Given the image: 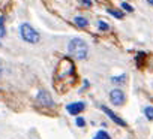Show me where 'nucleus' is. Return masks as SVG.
<instances>
[{
    "mask_svg": "<svg viewBox=\"0 0 153 139\" xmlns=\"http://www.w3.org/2000/svg\"><path fill=\"white\" fill-rule=\"evenodd\" d=\"M0 46H2V43H0Z\"/></svg>",
    "mask_w": 153,
    "mask_h": 139,
    "instance_id": "nucleus-19",
    "label": "nucleus"
},
{
    "mask_svg": "<svg viewBox=\"0 0 153 139\" xmlns=\"http://www.w3.org/2000/svg\"><path fill=\"white\" fill-rule=\"evenodd\" d=\"M113 84H123L126 81V75H120V76H113L111 78Z\"/></svg>",
    "mask_w": 153,
    "mask_h": 139,
    "instance_id": "nucleus-9",
    "label": "nucleus"
},
{
    "mask_svg": "<svg viewBox=\"0 0 153 139\" xmlns=\"http://www.w3.org/2000/svg\"><path fill=\"white\" fill-rule=\"evenodd\" d=\"M81 5H84V6H92V2H81Z\"/></svg>",
    "mask_w": 153,
    "mask_h": 139,
    "instance_id": "nucleus-16",
    "label": "nucleus"
},
{
    "mask_svg": "<svg viewBox=\"0 0 153 139\" xmlns=\"http://www.w3.org/2000/svg\"><path fill=\"white\" fill-rule=\"evenodd\" d=\"M101 109H102V111H104V112H105V114H107V115H108V117H110V118H111V120L116 123V124H119V126H123V127L126 126V121H123V120H122L119 115H116V114H114L113 111H110L107 106H101Z\"/></svg>",
    "mask_w": 153,
    "mask_h": 139,
    "instance_id": "nucleus-6",
    "label": "nucleus"
},
{
    "mask_svg": "<svg viewBox=\"0 0 153 139\" xmlns=\"http://www.w3.org/2000/svg\"><path fill=\"white\" fill-rule=\"evenodd\" d=\"M110 100L114 105H123L125 103V94L122 90H113L110 93Z\"/></svg>",
    "mask_w": 153,
    "mask_h": 139,
    "instance_id": "nucleus-3",
    "label": "nucleus"
},
{
    "mask_svg": "<svg viewBox=\"0 0 153 139\" xmlns=\"http://www.w3.org/2000/svg\"><path fill=\"white\" fill-rule=\"evenodd\" d=\"M74 21H75V24L78 26V27H86V26H87V20L83 18V17H76Z\"/></svg>",
    "mask_w": 153,
    "mask_h": 139,
    "instance_id": "nucleus-8",
    "label": "nucleus"
},
{
    "mask_svg": "<svg viewBox=\"0 0 153 139\" xmlns=\"http://www.w3.org/2000/svg\"><path fill=\"white\" fill-rule=\"evenodd\" d=\"M93 139H111V138H110V135H108L105 130H99V132L95 135Z\"/></svg>",
    "mask_w": 153,
    "mask_h": 139,
    "instance_id": "nucleus-7",
    "label": "nucleus"
},
{
    "mask_svg": "<svg viewBox=\"0 0 153 139\" xmlns=\"http://www.w3.org/2000/svg\"><path fill=\"white\" fill-rule=\"evenodd\" d=\"M108 12H110L113 17H116V18H122V17H123L120 12H116V11H113V9H108Z\"/></svg>",
    "mask_w": 153,
    "mask_h": 139,
    "instance_id": "nucleus-14",
    "label": "nucleus"
},
{
    "mask_svg": "<svg viewBox=\"0 0 153 139\" xmlns=\"http://www.w3.org/2000/svg\"><path fill=\"white\" fill-rule=\"evenodd\" d=\"M68 112L72 114V115H78L83 109H84V102H75V103H69L66 106Z\"/></svg>",
    "mask_w": 153,
    "mask_h": 139,
    "instance_id": "nucleus-5",
    "label": "nucleus"
},
{
    "mask_svg": "<svg viewBox=\"0 0 153 139\" xmlns=\"http://www.w3.org/2000/svg\"><path fill=\"white\" fill-rule=\"evenodd\" d=\"M147 3H149V5H152V6H153V2H147Z\"/></svg>",
    "mask_w": 153,
    "mask_h": 139,
    "instance_id": "nucleus-18",
    "label": "nucleus"
},
{
    "mask_svg": "<svg viewBox=\"0 0 153 139\" xmlns=\"http://www.w3.org/2000/svg\"><path fill=\"white\" fill-rule=\"evenodd\" d=\"M38 102L42 105V106H53V99H51V94L48 91H39L38 94Z\"/></svg>",
    "mask_w": 153,
    "mask_h": 139,
    "instance_id": "nucleus-4",
    "label": "nucleus"
},
{
    "mask_svg": "<svg viewBox=\"0 0 153 139\" xmlns=\"http://www.w3.org/2000/svg\"><path fill=\"white\" fill-rule=\"evenodd\" d=\"M75 124H76V126H80V127H84V126H86V121H84L81 117H78V118L75 120Z\"/></svg>",
    "mask_w": 153,
    "mask_h": 139,
    "instance_id": "nucleus-12",
    "label": "nucleus"
},
{
    "mask_svg": "<svg viewBox=\"0 0 153 139\" xmlns=\"http://www.w3.org/2000/svg\"><path fill=\"white\" fill-rule=\"evenodd\" d=\"M122 8H123V9H126L128 12H132V11H134V8H132L129 3H126V2H123V3H122Z\"/></svg>",
    "mask_w": 153,
    "mask_h": 139,
    "instance_id": "nucleus-13",
    "label": "nucleus"
},
{
    "mask_svg": "<svg viewBox=\"0 0 153 139\" xmlns=\"http://www.w3.org/2000/svg\"><path fill=\"white\" fill-rule=\"evenodd\" d=\"M68 51L72 57L78 58V60H84L87 58V52H89V46L87 43L81 39V38H75L69 42L68 45Z\"/></svg>",
    "mask_w": 153,
    "mask_h": 139,
    "instance_id": "nucleus-1",
    "label": "nucleus"
},
{
    "mask_svg": "<svg viewBox=\"0 0 153 139\" xmlns=\"http://www.w3.org/2000/svg\"><path fill=\"white\" fill-rule=\"evenodd\" d=\"M2 74H3V64H2V61H0V76H2Z\"/></svg>",
    "mask_w": 153,
    "mask_h": 139,
    "instance_id": "nucleus-17",
    "label": "nucleus"
},
{
    "mask_svg": "<svg viewBox=\"0 0 153 139\" xmlns=\"http://www.w3.org/2000/svg\"><path fill=\"white\" fill-rule=\"evenodd\" d=\"M3 21H5V18H3V17H0V38H3V36L6 35V30H5Z\"/></svg>",
    "mask_w": 153,
    "mask_h": 139,
    "instance_id": "nucleus-10",
    "label": "nucleus"
},
{
    "mask_svg": "<svg viewBox=\"0 0 153 139\" xmlns=\"http://www.w3.org/2000/svg\"><path fill=\"white\" fill-rule=\"evenodd\" d=\"M144 114H146V117H147L149 120L153 121V108H150V106L146 108V109H144Z\"/></svg>",
    "mask_w": 153,
    "mask_h": 139,
    "instance_id": "nucleus-11",
    "label": "nucleus"
},
{
    "mask_svg": "<svg viewBox=\"0 0 153 139\" xmlns=\"http://www.w3.org/2000/svg\"><path fill=\"white\" fill-rule=\"evenodd\" d=\"M98 26H99V30H108V26H107L104 21H99V24H98Z\"/></svg>",
    "mask_w": 153,
    "mask_h": 139,
    "instance_id": "nucleus-15",
    "label": "nucleus"
},
{
    "mask_svg": "<svg viewBox=\"0 0 153 139\" xmlns=\"http://www.w3.org/2000/svg\"><path fill=\"white\" fill-rule=\"evenodd\" d=\"M20 33H21L23 40H26V42H29V43H38L39 39H41V38H39V33H38L30 24H27V23L21 24Z\"/></svg>",
    "mask_w": 153,
    "mask_h": 139,
    "instance_id": "nucleus-2",
    "label": "nucleus"
}]
</instances>
